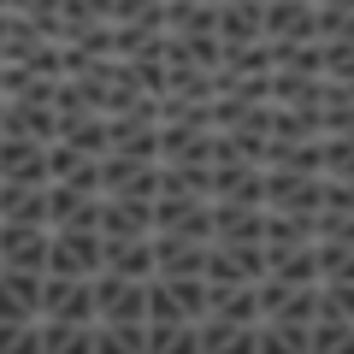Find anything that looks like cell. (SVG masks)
Segmentation results:
<instances>
[{
    "mask_svg": "<svg viewBox=\"0 0 354 354\" xmlns=\"http://www.w3.org/2000/svg\"><path fill=\"white\" fill-rule=\"evenodd\" d=\"M213 242H266V207L213 201Z\"/></svg>",
    "mask_w": 354,
    "mask_h": 354,
    "instance_id": "2e32d148",
    "label": "cell"
},
{
    "mask_svg": "<svg viewBox=\"0 0 354 354\" xmlns=\"http://www.w3.org/2000/svg\"><path fill=\"white\" fill-rule=\"evenodd\" d=\"M313 218H319V213H272V207H266V248H295V242H313V236H319Z\"/></svg>",
    "mask_w": 354,
    "mask_h": 354,
    "instance_id": "484cf974",
    "label": "cell"
},
{
    "mask_svg": "<svg viewBox=\"0 0 354 354\" xmlns=\"http://www.w3.org/2000/svg\"><path fill=\"white\" fill-rule=\"evenodd\" d=\"M0 183H48V142L0 136Z\"/></svg>",
    "mask_w": 354,
    "mask_h": 354,
    "instance_id": "30bf717a",
    "label": "cell"
},
{
    "mask_svg": "<svg viewBox=\"0 0 354 354\" xmlns=\"http://www.w3.org/2000/svg\"><path fill=\"white\" fill-rule=\"evenodd\" d=\"M313 260H319V283H354V242L313 236Z\"/></svg>",
    "mask_w": 354,
    "mask_h": 354,
    "instance_id": "d4e9b609",
    "label": "cell"
},
{
    "mask_svg": "<svg viewBox=\"0 0 354 354\" xmlns=\"http://www.w3.org/2000/svg\"><path fill=\"white\" fill-rule=\"evenodd\" d=\"M325 48V77L330 83H354V41H319Z\"/></svg>",
    "mask_w": 354,
    "mask_h": 354,
    "instance_id": "8d00e7d4",
    "label": "cell"
},
{
    "mask_svg": "<svg viewBox=\"0 0 354 354\" xmlns=\"http://www.w3.org/2000/svg\"><path fill=\"white\" fill-rule=\"evenodd\" d=\"M101 236H153V201L142 195H101Z\"/></svg>",
    "mask_w": 354,
    "mask_h": 354,
    "instance_id": "8fae6325",
    "label": "cell"
},
{
    "mask_svg": "<svg viewBox=\"0 0 354 354\" xmlns=\"http://www.w3.org/2000/svg\"><path fill=\"white\" fill-rule=\"evenodd\" d=\"M207 313L230 325H260V283H207Z\"/></svg>",
    "mask_w": 354,
    "mask_h": 354,
    "instance_id": "e0dca14e",
    "label": "cell"
},
{
    "mask_svg": "<svg viewBox=\"0 0 354 354\" xmlns=\"http://www.w3.org/2000/svg\"><path fill=\"white\" fill-rule=\"evenodd\" d=\"M165 290L183 319H207V278H165Z\"/></svg>",
    "mask_w": 354,
    "mask_h": 354,
    "instance_id": "836d02e7",
    "label": "cell"
},
{
    "mask_svg": "<svg viewBox=\"0 0 354 354\" xmlns=\"http://www.w3.org/2000/svg\"><path fill=\"white\" fill-rule=\"evenodd\" d=\"M0 319H41V272L0 266Z\"/></svg>",
    "mask_w": 354,
    "mask_h": 354,
    "instance_id": "9a60e30c",
    "label": "cell"
},
{
    "mask_svg": "<svg viewBox=\"0 0 354 354\" xmlns=\"http://www.w3.org/2000/svg\"><path fill=\"white\" fill-rule=\"evenodd\" d=\"M59 136L71 142L77 153H95V160H101V153L113 148V130H106V113H83V118H77V124H65Z\"/></svg>",
    "mask_w": 354,
    "mask_h": 354,
    "instance_id": "f1b7e54d",
    "label": "cell"
},
{
    "mask_svg": "<svg viewBox=\"0 0 354 354\" xmlns=\"http://www.w3.org/2000/svg\"><path fill=\"white\" fill-rule=\"evenodd\" d=\"M160 195H213V165H201V160H160Z\"/></svg>",
    "mask_w": 354,
    "mask_h": 354,
    "instance_id": "7402d4cb",
    "label": "cell"
},
{
    "mask_svg": "<svg viewBox=\"0 0 354 354\" xmlns=\"http://www.w3.org/2000/svg\"><path fill=\"white\" fill-rule=\"evenodd\" d=\"M95 354H148V325H101L95 319Z\"/></svg>",
    "mask_w": 354,
    "mask_h": 354,
    "instance_id": "f546056e",
    "label": "cell"
},
{
    "mask_svg": "<svg viewBox=\"0 0 354 354\" xmlns=\"http://www.w3.org/2000/svg\"><path fill=\"white\" fill-rule=\"evenodd\" d=\"M307 354H354V325L348 319H313L307 325Z\"/></svg>",
    "mask_w": 354,
    "mask_h": 354,
    "instance_id": "4dcf8cb0",
    "label": "cell"
},
{
    "mask_svg": "<svg viewBox=\"0 0 354 354\" xmlns=\"http://www.w3.org/2000/svg\"><path fill=\"white\" fill-rule=\"evenodd\" d=\"M101 195H142L153 201L160 195V160H136V153H101Z\"/></svg>",
    "mask_w": 354,
    "mask_h": 354,
    "instance_id": "3957f363",
    "label": "cell"
},
{
    "mask_svg": "<svg viewBox=\"0 0 354 354\" xmlns=\"http://www.w3.org/2000/svg\"><path fill=\"white\" fill-rule=\"evenodd\" d=\"M153 278H207V242L153 230Z\"/></svg>",
    "mask_w": 354,
    "mask_h": 354,
    "instance_id": "ba28073f",
    "label": "cell"
},
{
    "mask_svg": "<svg viewBox=\"0 0 354 354\" xmlns=\"http://www.w3.org/2000/svg\"><path fill=\"white\" fill-rule=\"evenodd\" d=\"M266 278H283V283H319L313 242H295V248H266Z\"/></svg>",
    "mask_w": 354,
    "mask_h": 354,
    "instance_id": "44dd1931",
    "label": "cell"
},
{
    "mask_svg": "<svg viewBox=\"0 0 354 354\" xmlns=\"http://www.w3.org/2000/svg\"><path fill=\"white\" fill-rule=\"evenodd\" d=\"M41 354H95V325L41 319Z\"/></svg>",
    "mask_w": 354,
    "mask_h": 354,
    "instance_id": "cb8c5ba5",
    "label": "cell"
},
{
    "mask_svg": "<svg viewBox=\"0 0 354 354\" xmlns=\"http://www.w3.org/2000/svg\"><path fill=\"white\" fill-rule=\"evenodd\" d=\"M260 6H266V0H218V41H225V48H236V41H260L266 36Z\"/></svg>",
    "mask_w": 354,
    "mask_h": 354,
    "instance_id": "ffe728a7",
    "label": "cell"
},
{
    "mask_svg": "<svg viewBox=\"0 0 354 354\" xmlns=\"http://www.w3.org/2000/svg\"><path fill=\"white\" fill-rule=\"evenodd\" d=\"M213 201L266 207V165L260 160H225V165H213Z\"/></svg>",
    "mask_w": 354,
    "mask_h": 354,
    "instance_id": "9c48e42d",
    "label": "cell"
},
{
    "mask_svg": "<svg viewBox=\"0 0 354 354\" xmlns=\"http://www.w3.org/2000/svg\"><path fill=\"white\" fill-rule=\"evenodd\" d=\"M260 24H266V41H319L313 36V0H266Z\"/></svg>",
    "mask_w": 354,
    "mask_h": 354,
    "instance_id": "4fadbf2b",
    "label": "cell"
},
{
    "mask_svg": "<svg viewBox=\"0 0 354 354\" xmlns=\"http://www.w3.org/2000/svg\"><path fill=\"white\" fill-rule=\"evenodd\" d=\"M201 354H260V325H230V319H195Z\"/></svg>",
    "mask_w": 354,
    "mask_h": 354,
    "instance_id": "ac0fdd59",
    "label": "cell"
},
{
    "mask_svg": "<svg viewBox=\"0 0 354 354\" xmlns=\"http://www.w3.org/2000/svg\"><path fill=\"white\" fill-rule=\"evenodd\" d=\"M260 319H283V325H313V319H319V283L260 278Z\"/></svg>",
    "mask_w": 354,
    "mask_h": 354,
    "instance_id": "5b68a950",
    "label": "cell"
},
{
    "mask_svg": "<svg viewBox=\"0 0 354 354\" xmlns=\"http://www.w3.org/2000/svg\"><path fill=\"white\" fill-rule=\"evenodd\" d=\"M266 242H207V283H260Z\"/></svg>",
    "mask_w": 354,
    "mask_h": 354,
    "instance_id": "277c9868",
    "label": "cell"
},
{
    "mask_svg": "<svg viewBox=\"0 0 354 354\" xmlns=\"http://www.w3.org/2000/svg\"><path fill=\"white\" fill-rule=\"evenodd\" d=\"M0 266L41 272L48 266V225H12V218H0Z\"/></svg>",
    "mask_w": 354,
    "mask_h": 354,
    "instance_id": "7c38bea8",
    "label": "cell"
},
{
    "mask_svg": "<svg viewBox=\"0 0 354 354\" xmlns=\"http://www.w3.org/2000/svg\"><path fill=\"white\" fill-rule=\"evenodd\" d=\"M41 319L95 325V290H88V278H53V272H41Z\"/></svg>",
    "mask_w": 354,
    "mask_h": 354,
    "instance_id": "52a82bcc",
    "label": "cell"
},
{
    "mask_svg": "<svg viewBox=\"0 0 354 354\" xmlns=\"http://www.w3.org/2000/svg\"><path fill=\"white\" fill-rule=\"evenodd\" d=\"M319 319H348L354 325V283H319Z\"/></svg>",
    "mask_w": 354,
    "mask_h": 354,
    "instance_id": "d590c367",
    "label": "cell"
},
{
    "mask_svg": "<svg viewBox=\"0 0 354 354\" xmlns=\"http://www.w3.org/2000/svg\"><path fill=\"white\" fill-rule=\"evenodd\" d=\"M148 354H201V330H195V319L148 325Z\"/></svg>",
    "mask_w": 354,
    "mask_h": 354,
    "instance_id": "4316f807",
    "label": "cell"
},
{
    "mask_svg": "<svg viewBox=\"0 0 354 354\" xmlns=\"http://www.w3.org/2000/svg\"><path fill=\"white\" fill-rule=\"evenodd\" d=\"M260 354H307V325L260 319Z\"/></svg>",
    "mask_w": 354,
    "mask_h": 354,
    "instance_id": "1f68e13d",
    "label": "cell"
},
{
    "mask_svg": "<svg viewBox=\"0 0 354 354\" xmlns=\"http://www.w3.org/2000/svg\"><path fill=\"white\" fill-rule=\"evenodd\" d=\"M0 118H6V101H0Z\"/></svg>",
    "mask_w": 354,
    "mask_h": 354,
    "instance_id": "f35d334b",
    "label": "cell"
},
{
    "mask_svg": "<svg viewBox=\"0 0 354 354\" xmlns=\"http://www.w3.org/2000/svg\"><path fill=\"white\" fill-rule=\"evenodd\" d=\"M325 177H354V136H319Z\"/></svg>",
    "mask_w": 354,
    "mask_h": 354,
    "instance_id": "e575fe53",
    "label": "cell"
},
{
    "mask_svg": "<svg viewBox=\"0 0 354 354\" xmlns=\"http://www.w3.org/2000/svg\"><path fill=\"white\" fill-rule=\"evenodd\" d=\"M319 195H325V177L266 165V207L272 213H319Z\"/></svg>",
    "mask_w": 354,
    "mask_h": 354,
    "instance_id": "8992f818",
    "label": "cell"
},
{
    "mask_svg": "<svg viewBox=\"0 0 354 354\" xmlns=\"http://www.w3.org/2000/svg\"><path fill=\"white\" fill-rule=\"evenodd\" d=\"M266 165L325 177V153H319V136H307V142H278V136H266Z\"/></svg>",
    "mask_w": 354,
    "mask_h": 354,
    "instance_id": "603a6c76",
    "label": "cell"
},
{
    "mask_svg": "<svg viewBox=\"0 0 354 354\" xmlns=\"http://www.w3.org/2000/svg\"><path fill=\"white\" fill-rule=\"evenodd\" d=\"M95 319L101 325H148V283L142 278H118V272H95Z\"/></svg>",
    "mask_w": 354,
    "mask_h": 354,
    "instance_id": "6da1fadb",
    "label": "cell"
},
{
    "mask_svg": "<svg viewBox=\"0 0 354 354\" xmlns=\"http://www.w3.org/2000/svg\"><path fill=\"white\" fill-rule=\"evenodd\" d=\"M325 77H301V71H272V106H319Z\"/></svg>",
    "mask_w": 354,
    "mask_h": 354,
    "instance_id": "83f0119b",
    "label": "cell"
},
{
    "mask_svg": "<svg viewBox=\"0 0 354 354\" xmlns=\"http://www.w3.org/2000/svg\"><path fill=\"white\" fill-rule=\"evenodd\" d=\"M0 218L48 225V183H0Z\"/></svg>",
    "mask_w": 354,
    "mask_h": 354,
    "instance_id": "d6986e66",
    "label": "cell"
},
{
    "mask_svg": "<svg viewBox=\"0 0 354 354\" xmlns=\"http://www.w3.org/2000/svg\"><path fill=\"white\" fill-rule=\"evenodd\" d=\"M319 6H354V0H319Z\"/></svg>",
    "mask_w": 354,
    "mask_h": 354,
    "instance_id": "74e56055",
    "label": "cell"
},
{
    "mask_svg": "<svg viewBox=\"0 0 354 354\" xmlns=\"http://www.w3.org/2000/svg\"><path fill=\"white\" fill-rule=\"evenodd\" d=\"M0 354H41V319H0Z\"/></svg>",
    "mask_w": 354,
    "mask_h": 354,
    "instance_id": "d6a6232c",
    "label": "cell"
},
{
    "mask_svg": "<svg viewBox=\"0 0 354 354\" xmlns=\"http://www.w3.org/2000/svg\"><path fill=\"white\" fill-rule=\"evenodd\" d=\"M53 278H95L101 272V230H48V266Z\"/></svg>",
    "mask_w": 354,
    "mask_h": 354,
    "instance_id": "7a4b0ae2",
    "label": "cell"
},
{
    "mask_svg": "<svg viewBox=\"0 0 354 354\" xmlns=\"http://www.w3.org/2000/svg\"><path fill=\"white\" fill-rule=\"evenodd\" d=\"M101 272L118 278H153V236H101Z\"/></svg>",
    "mask_w": 354,
    "mask_h": 354,
    "instance_id": "5bb4252c",
    "label": "cell"
}]
</instances>
